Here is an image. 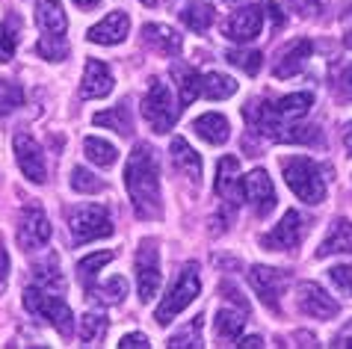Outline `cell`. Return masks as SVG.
<instances>
[{
    "label": "cell",
    "instance_id": "6da1fadb",
    "mask_svg": "<svg viewBox=\"0 0 352 349\" xmlns=\"http://www.w3.org/2000/svg\"><path fill=\"white\" fill-rule=\"evenodd\" d=\"M124 187H128L133 213L140 219H157L163 213V196H160V169L157 154L151 145H133L128 163H124Z\"/></svg>",
    "mask_w": 352,
    "mask_h": 349
},
{
    "label": "cell",
    "instance_id": "d590c367",
    "mask_svg": "<svg viewBox=\"0 0 352 349\" xmlns=\"http://www.w3.org/2000/svg\"><path fill=\"white\" fill-rule=\"evenodd\" d=\"M36 51L42 54L45 60L60 63L68 56V42H65V36H42V42L36 45Z\"/></svg>",
    "mask_w": 352,
    "mask_h": 349
},
{
    "label": "cell",
    "instance_id": "d6a6232c",
    "mask_svg": "<svg viewBox=\"0 0 352 349\" xmlns=\"http://www.w3.org/2000/svg\"><path fill=\"white\" fill-rule=\"evenodd\" d=\"M113 260V251H95V255H89V258H83L80 264H77V278H80V284L89 290L92 284H95V278H98V273L107 267Z\"/></svg>",
    "mask_w": 352,
    "mask_h": 349
},
{
    "label": "cell",
    "instance_id": "b9f144b4",
    "mask_svg": "<svg viewBox=\"0 0 352 349\" xmlns=\"http://www.w3.org/2000/svg\"><path fill=\"white\" fill-rule=\"evenodd\" d=\"M15 56V36L9 27L0 24V63H9Z\"/></svg>",
    "mask_w": 352,
    "mask_h": 349
},
{
    "label": "cell",
    "instance_id": "603a6c76",
    "mask_svg": "<svg viewBox=\"0 0 352 349\" xmlns=\"http://www.w3.org/2000/svg\"><path fill=\"white\" fill-rule=\"evenodd\" d=\"M192 131L208 142V145H225L231 137V124L222 113H204L192 122Z\"/></svg>",
    "mask_w": 352,
    "mask_h": 349
},
{
    "label": "cell",
    "instance_id": "bcb514c9",
    "mask_svg": "<svg viewBox=\"0 0 352 349\" xmlns=\"http://www.w3.org/2000/svg\"><path fill=\"white\" fill-rule=\"evenodd\" d=\"M331 346H352V323L344 328V332H338V335H335Z\"/></svg>",
    "mask_w": 352,
    "mask_h": 349
},
{
    "label": "cell",
    "instance_id": "8fae6325",
    "mask_svg": "<svg viewBox=\"0 0 352 349\" xmlns=\"http://www.w3.org/2000/svg\"><path fill=\"white\" fill-rule=\"evenodd\" d=\"M296 308L305 317H314V319H335L340 314V305L317 284V281H302L296 287Z\"/></svg>",
    "mask_w": 352,
    "mask_h": 349
},
{
    "label": "cell",
    "instance_id": "ee69618b",
    "mask_svg": "<svg viewBox=\"0 0 352 349\" xmlns=\"http://www.w3.org/2000/svg\"><path fill=\"white\" fill-rule=\"evenodd\" d=\"M122 349H148V335H140V332H133V335H124L122 341H119Z\"/></svg>",
    "mask_w": 352,
    "mask_h": 349
},
{
    "label": "cell",
    "instance_id": "60d3db41",
    "mask_svg": "<svg viewBox=\"0 0 352 349\" xmlns=\"http://www.w3.org/2000/svg\"><path fill=\"white\" fill-rule=\"evenodd\" d=\"M329 278H331V284H335L340 293L352 296V267H331Z\"/></svg>",
    "mask_w": 352,
    "mask_h": 349
},
{
    "label": "cell",
    "instance_id": "7bdbcfd3",
    "mask_svg": "<svg viewBox=\"0 0 352 349\" xmlns=\"http://www.w3.org/2000/svg\"><path fill=\"white\" fill-rule=\"evenodd\" d=\"M287 3L296 9L299 15H305V18H308V15H317L320 9H322V0H287Z\"/></svg>",
    "mask_w": 352,
    "mask_h": 349
},
{
    "label": "cell",
    "instance_id": "8992f818",
    "mask_svg": "<svg viewBox=\"0 0 352 349\" xmlns=\"http://www.w3.org/2000/svg\"><path fill=\"white\" fill-rule=\"evenodd\" d=\"M178 113H181V106L175 104L169 86L160 80H151L148 92L142 98V115L148 122V128L154 133H169L175 128V122H178Z\"/></svg>",
    "mask_w": 352,
    "mask_h": 349
},
{
    "label": "cell",
    "instance_id": "ac0fdd59",
    "mask_svg": "<svg viewBox=\"0 0 352 349\" xmlns=\"http://www.w3.org/2000/svg\"><path fill=\"white\" fill-rule=\"evenodd\" d=\"M142 42L163 56H178L184 47V38L178 36V30H172V27H166V24H145Z\"/></svg>",
    "mask_w": 352,
    "mask_h": 349
},
{
    "label": "cell",
    "instance_id": "7a4b0ae2",
    "mask_svg": "<svg viewBox=\"0 0 352 349\" xmlns=\"http://www.w3.org/2000/svg\"><path fill=\"white\" fill-rule=\"evenodd\" d=\"M24 308H27V314H33L36 319L54 326L63 337L74 332V314L63 299V293H51V290L30 284V287H24Z\"/></svg>",
    "mask_w": 352,
    "mask_h": 349
},
{
    "label": "cell",
    "instance_id": "836d02e7",
    "mask_svg": "<svg viewBox=\"0 0 352 349\" xmlns=\"http://www.w3.org/2000/svg\"><path fill=\"white\" fill-rule=\"evenodd\" d=\"M104 332H107V317L104 314H83L80 323H77V337H80L86 346L101 341Z\"/></svg>",
    "mask_w": 352,
    "mask_h": 349
},
{
    "label": "cell",
    "instance_id": "f35d334b",
    "mask_svg": "<svg viewBox=\"0 0 352 349\" xmlns=\"http://www.w3.org/2000/svg\"><path fill=\"white\" fill-rule=\"evenodd\" d=\"M228 63L237 65V69H243L246 74H258L261 65H263V56L258 51H231L228 54Z\"/></svg>",
    "mask_w": 352,
    "mask_h": 349
},
{
    "label": "cell",
    "instance_id": "c3c4849f",
    "mask_svg": "<svg viewBox=\"0 0 352 349\" xmlns=\"http://www.w3.org/2000/svg\"><path fill=\"white\" fill-rule=\"evenodd\" d=\"M344 45L352 51V12L344 18Z\"/></svg>",
    "mask_w": 352,
    "mask_h": 349
},
{
    "label": "cell",
    "instance_id": "9a60e30c",
    "mask_svg": "<svg viewBox=\"0 0 352 349\" xmlns=\"http://www.w3.org/2000/svg\"><path fill=\"white\" fill-rule=\"evenodd\" d=\"M217 196L228 205H240V192H243V181H240V160L234 154H225L217 166V183H213Z\"/></svg>",
    "mask_w": 352,
    "mask_h": 349
},
{
    "label": "cell",
    "instance_id": "3957f363",
    "mask_svg": "<svg viewBox=\"0 0 352 349\" xmlns=\"http://www.w3.org/2000/svg\"><path fill=\"white\" fill-rule=\"evenodd\" d=\"M281 172H285L287 187L293 190V196L305 205H320L326 199V181H322V169L311 157H285L281 160Z\"/></svg>",
    "mask_w": 352,
    "mask_h": 349
},
{
    "label": "cell",
    "instance_id": "277c9868",
    "mask_svg": "<svg viewBox=\"0 0 352 349\" xmlns=\"http://www.w3.org/2000/svg\"><path fill=\"white\" fill-rule=\"evenodd\" d=\"M68 231H72L74 246H86L92 240H104L113 237V219L110 210L104 205H77L68 213Z\"/></svg>",
    "mask_w": 352,
    "mask_h": 349
},
{
    "label": "cell",
    "instance_id": "2e32d148",
    "mask_svg": "<svg viewBox=\"0 0 352 349\" xmlns=\"http://www.w3.org/2000/svg\"><path fill=\"white\" fill-rule=\"evenodd\" d=\"M113 71L110 65L101 63V60H89L86 63V71H83V83H80V98L86 101H95V98H107L113 92Z\"/></svg>",
    "mask_w": 352,
    "mask_h": 349
},
{
    "label": "cell",
    "instance_id": "ffe728a7",
    "mask_svg": "<svg viewBox=\"0 0 352 349\" xmlns=\"http://www.w3.org/2000/svg\"><path fill=\"white\" fill-rule=\"evenodd\" d=\"M329 255H352V222L349 219L331 222L326 240L317 249V258H329Z\"/></svg>",
    "mask_w": 352,
    "mask_h": 349
},
{
    "label": "cell",
    "instance_id": "f546056e",
    "mask_svg": "<svg viewBox=\"0 0 352 349\" xmlns=\"http://www.w3.org/2000/svg\"><path fill=\"white\" fill-rule=\"evenodd\" d=\"M237 92V80L228 74H219V71H210L201 77V95L208 101H225Z\"/></svg>",
    "mask_w": 352,
    "mask_h": 349
},
{
    "label": "cell",
    "instance_id": "f5cc1de1",
    "mask_svg": "<svg viewBox=\"0 0 352 349\" xmlns=\"http://www.w3.org/2000/svg\"><path fill=\"white\" fill-rule=\"evenodd\" d=\"M140 3H145V6H154V3H157V0H140Z\"/></svg>",
    "mask_w": 352,
    "mask_h": 349
},
{
    "label": "cell",
    "instance_id": "9c48e42d",
    "mask_svg": "<svg viewBox=\"0 0 352 349\" xmlns=\"http://www.w3.org/2000/svg\"><path fill=\"white\" fill-rule=\"evenodd\" d=\"M290 275L285 269H276V267H252L249 269V284L252 290L258 293V299L270 311H281V293H285Z\"/></svg>",
    "mask_w": 352,
    "mask_h": 349
},
{
    "label": "cell",
    "instance_id": "e0dca14e",
    "mask_svg": "<svg viewBox=\"0 0 352 349\" xmlns=\"http://www.w3.org/2000/svg\"><path fill=\"white\" fill-rule=\"evenodd\" d=\"M128 30H131V18L128 12H110L107 18H101L92 30H89V42L95 45H119L128 38Z\"/></svg>",
    "mask_w": 352,
    "mask_h": 349
},
{
    "label": "cell",
    "instance_id": "74e56055",
    "mask_svg": "<svg viewBox=\"0 0 352 349\" xmlns=\"http://www.w3.org/2000/svg\"><path fill=\"white\" fill-rule=\"evenodd\" d=\"M101 187H104V183L98 181L89 169H83V166H74V169H72V190H74V192L92 196V192H98Z\"/></svg>",
    "mask_w": 352,
    "mask_h": 349
},
{
    "label": "cell",
    "instance_id": "44dd1931",
    "mask_svg": "<svg viewBox=\"0 0 352 349\" xmlns=\"http://www.w3.org/2000/svg\"><path fill=\"white\" fill-rule=\"evenodd\" d=\"M169 157H172L175 169H178L181 174H187L192 183H199V178H201V157L192 151V145H190L187 139H184V137H175V139L169 142Z\"/></svg>",
    "mask_w": 352,
    "mask_h": 349
},
{
    "label": "cell",
    "instance_id": "83f0119b",
    "mask_svg": "<svg viewBox=\"0 0 352 349\" xmlns=\"http://www.w3.org/2000/svg\"><path fill=\"white\" fill-rule=\"evenodd\" d=\"M33 284L42 287V290H51V293H63V290H65V281L60 275V267H56V255L45 258L42 264L33 267Z\"/></svg>",
    "mask_w": 352,
    "mask_h": 349
},
{
    "label": "cell",
    "instance_id": "681fc988",
    "mask_svg": "<svg viewBox=\"0 0 352 349\" xmlns=\"http://www.w3.org/2000/svg\"><path fill=\"white\" fill-rule=\"evenodd\" d=\"M237 346H243V349H258V346H263V341H261L258 335H252V337H240Z\"/></svg>",
    "mask_w": 352,
    "mask_h": 349
},
{
    "label": "cell",
    "instance_id": "7dc6e473",
    "mask_svg": "<svg viewBox=\"0 0 352 349\" xmlns=\"http://www.w3.org/2000/svg\"><path fill=\"white\" fill-rule=\"evenodd\" d=\"M267 12H270V18H272V24H276V27H281V24H285V15H281L278 3H270V6H267Z\"/></svg>",
    "mask_w": 352,
    "mask_h": 349
},
{
    "label": "cell",
    "instance_id": "5b68a950",
    "mask_svg": "<svg viewBox=\"0 0 352 349\" xmlns=\"http://www.w3.org/2000/svg\"><path fill=\"white\" fill-rule=\"evenodd\" d=\"M199 293H201L199 267L187 264V267L181 269L178 281L172 284V290L163 296V302L157 305V311H154V319H157V326H169L172 319L184 311V308L192 305V299H199Z\"/></svg>",
    "mask_w": 352,
    "mask_h": 349
},
{
    "label": "cell",
    "instance_id": "f907efd6",
    "mask_svg": "<svg viewBox=\"0 0 352 349\" xmlns=\"http://www.w3.org/2000/svg\"><path fill=\"white\" fill-rule=\"evenodd\" d=\"M344 145H346V151L352 154V122L346 124V131H344Z\"/></svg>",
    "mask_w": 352,
    "mask_h": 349
},
{
    "label": "cell",
    "instance_id": "d4e9b609",
    "mask_svg": "<svg viewBox=\"0 0 352 349\" xmlns=\"http://www.w3.org/2000/svg\"><path fill=\"white\" fill-rule=\"evenodd\" d=\"M178 15L184 27H190L192 33H208V27L213 24V9L208 3H201V0H181Z\"/></svg>",
    "mask_w": 352,
    "mask_h": 349
},
{
    "label": "cell",
    "instance_id": "30bf717a",
    "mask_svg": "<svg viewBox=\"0 0 352 349\" xmlns=\"http://www.w3.org/2000/svg\"><path fill=\"white\" fill-rule=\"evenodd\" d=\"M160 258H157V243L154 240H145L136 251V290H140L142 302H151L160 290Z\"/></svg>",
    "mask_w": 352,
    "mask_h": 349
},
{
    "label": "cell",
    "instance_id": "7402d4cb",
    "mask_svg": "<svg viewBox=\"0 0 352 349\" xmlns=\"http://www.w3.org/2000/svg\"><path fill=\"white\" fill-rule=\"evenodd\" d=\"M311 54H314V45L308 42V38H299V42H293L285 54H281V60L276 63V77H293V74H299L302 69H305V63L311 60Z\"/></svg>",
    "mask_w": 352,
    "mask_h": 349
},
{
    "label": "cell",
    "instance_id": "52a82bcc",
    "mask_svg": "<svg viewBox=\"0 0 352 349\" xmlns=\"http://www.w3.org/2000/svg\"><path fill=\"white\" fill-rule=\"evenodd\" d=\"M51 219H47V213L42 210V205H27L21 210V225H18V246L24 251H36V249H45L51 243Z\"/></svg>",
    "mask_w": 352,
    "mask_h": 349
},
{
    "label": "cell",
    "instance_id": "5bb4252c",
    "mask_svg": "<svg viewBox=\"0 0 352 349\" xmlns=\"http://www.w3.org/2000/svg\"><path fill=\"white\" fill-rule=\"evenodd\" d=\"M261 27H263V9L246 6V9H237V12L222 24V33H225V38H231V42L246 45L261 36Z\"/></svg>",
    "mask_w": 352,
    "mask_h": 349
},
{
    "label": "cell",
    "instance_id": "d6986e66",
    "mask_svg": "<svg viewBox=\"0 0 352 349\" xmlns=\"http://www.w3.org/2000/svg\"><path fill=\"white\" fill-rule=\"evenodd\" d=\"M36 24L45 36H65L68 18L60 0H36Z\"/></svg>",
    "mask_w": 352,
    "mask_h": 349
},
{
    "label": "cell",
    "instance_id": "ab89813d",
    "mask_svg": "<svg viewBox=\"0 0 352 349\" xmlns=\"http://www.w3.org/2000/svg\"><path fill=\"white\" fill-rule=\"evenodd\" d=\"M331 92H335L340 101L352 98V65H344V69H338L331 74Z\"/></svg>",
    "mask_w": 352,
    "mask_h": 349
},
{
    "label": "cell",
    "instance_id": "4316f807",
    "mask_svg": "<svg viewBox=\"0 0 352 349\" xmlns=\"http://www.w3.org/2000/svg\"><path fill=\"white\" fill-rule=\"evenodd\" d=\"M172 77L178 80V92H181V106H190L195 98L201 95V74L192 65L175 63L172 65Z\"/></svg>",
    "mask_w": 352,
    "mask_h": 349
},
{
    "label": "cell",
    "instance_id": "cb8c5ba5",
    "mask_svg": "<svg viewBox=\"0 0 352 349\" xmlns=\"http://www.w3.org/2000/svg\"><path fill=\"white\" fill-rule=\"evenodd\" d=\"M246 326V308H222L213 319V332H217L219 341H240V332Z\"/></svg>",
    "mask_w": 352,
    "mask_h": 349
},
{
    "label": "cell",
    "instance_id": "484cf974",
    "mask_svg": "<svg viewBox=\"0 0 352 349\" xmlns=\"http://www.w3.org/2000/svg\"><path fill=\"white\" fill-rule=\"evenodd\" d=\"M311 104H314V95H311V92H293V95H285L281 101H276L272 106H276V113H278L281 122L293 124V122H299L302 115H308Z\"/></svg>",
    "mask_w": 352,
    "mask_h": 349
},
{
    "label": "cell",
    "instance_id": "816d5d0a",
    "mask_svg": "<svg viewBox=\"0 0 352 349\" xmlns=\"http://www.w3.org/2000/svg\"><path fill=\"white\" fill-rule=\"evenodd\" d=\"M74 3L80 9H92V6H98V0H74Z\"/></svg>",
    "mask_w": 352,
    "mask_h": 349
},
{
    "label": "cell",
    "instance_id": "e575fe53",
    "mask_svg": "<svg viewBox=\"0 0 352 349\" xmlns=\"http://www.w3.org/2000/svg\"><path fill=\"white\" fill-rule=\"evenodd\" d=\"M201 323H204V317H195L192 323L184 326V332L178 335H172L169 337V349H184V346H201Z\"/></svg>",
    "mask_w": 352,
    "mask_h": 349
},
{
    "label": "cell",
    "instance_id": "f6af8a7d",
    "mask_svg": "<svg viewBox=\"0 0 352 349\" xmlns=\"http://www.w3.org/2000/svg\"><path fill=\"white\" fill-rule=\"evenodd\" d=\"M6 278H9V255L6 249H0V290L6 287Z\"/></svg>",
    "mask_w": 352,
    "mask_h": 349
},
{
    "label": "cell",
    "instance_id": "f1b7e54d",
    "mask_svg": "<svg viewBox=\"0 0 352 349\" xmlns=\"http://www.w3.org/2000/svg\"><path fill=\"white\" fill-rule=\"evenodd\" d=\"M92 122L98 124V128L116 131L119 137H131V133H133V122H131V113H128V106H124V104L110 106V110H104V113H95Z\"/></svg>",
    "mask_w": 352,
    "mask_h": 349
},
{
    "label": "cell",
    "instance_id": "7c38bea8",
    "mask_svg": "<svg viewBox=\"0 0 352 349\" xmlns=\"http://www.w3.org/2000/svg\"><path fill=\"white\" fill-rule=\"evenodd\" d=\"M243 199L252 205V210L258 213V216H270L272 210H276V187H272V178L263 169H255L249 172L246 178H243Z\"/></svg>",
    "mask_w": 352,
    "mask_h": 349
},
{
    "label": "cell",
    "instance_id": "ba28073f",
    "mask_svg": "<svg viewBox=\"0 0 352 349\" xmlns=\"http://www.w3.org/2000/svg\"><path fill=\"white\" fill-rule=\"evenodd\" d=\"M305 231H308V219L299 210H287L278 225L261 237V246L267 251H293L302 243Z\"/></svg>",
    "mask_w": 352,
    "mask_h": 349
},
{
    "label": "cell",
    "instance_id": "8d00e7d4",
    "mask_svg": "<svg viewBox=\"0 0 352 349\" xmlns=\"http://www.w3.org/2000/svg\"><path fill=\"white\" fill-rule=\"evenodd\" d=\"M24 104V89L12 80H0V113H12Z\"/></svg>",
    "mask_w": 352,
    "mask_h": 349
},
{
    "label": "cell",
    "instance_id": "4dcf8cb0",
    "mask_svg": "<svg viewBox=\"0 0 352 349\" xmlns=\"http://www.w3.org/2000/svg\"><path fill=\"white\" fill-rule=\"evenodd\" d=\"M83 151H86V157H89V163H95V166H101V169L113 166V163L119 160V151H116V145L101 139V137H86Z\"/></svg>",
    "mask_w": 352,
    "mask_h": 349
},
{
    "label": "cell",
    "instance_id": "4fadbf2b",
    "mask_svg": "<svg viewBox=\"0 0 352 349\" xmlns=\"http://www.w3.org/2000/svg\"><path fill=\"white\" fill-rule=\"evenodd\" d=\"M15 160H18V169L27 174V181L33 183H45L47 181V163H45V154L38 148V142L27 133H15Z\"/></svg>",
    "mask_w": 352,
    "mask_h": 349
},
{
    "label": "cell",
    "instance_id": "1f68e13d",
    "mask_svg": "<svg viewBox=\"0 0 352 349\" xmlns=\"http://www.w3.org/2000/svg\"><path fill=\"white\" fill-rule=\"evenodd\" d=\"M89 296L98 299V302H104V305H119V302H124V296H128V281L122 275H113L107 284H92Z\"/></svg>",
    "mask_w": 352,
    "mask_h": 349
}]
</instances>
